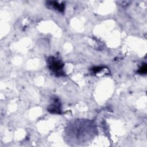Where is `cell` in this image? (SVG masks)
<instances>
[{
    "instance_id": "1",
    "label": "cell",
    "mask_w": 147,
    "mask_h": 147,
    "mask_svg": "<svg viewBox=\"0 0 147 147\" xmlns=\"http://www.w3.org/2000/svg\"><path fill=\"white\" fill-rule=\"evenodd\" d=\"M47 62L48 68L55 75L57 76H65V72L63 71L64 64L59 59L50 56L47 59Z\"/></svg>"
},
{
    "instance_id": "2",
    "label": "cell",
    "mask_w": 147,
    "mask_h": 147,
    "mask_svg": "<svg viewBox=\"0 0 147 147\" xmlns=\"http://www.w3.org/2000/svg\"><path fill=\"white\" fill-rule=\"evenodd\" d=\"M48 111L51 113L61 114V104L59 100L57 99H54L53 102L48 106Z\"/></svg>"
},
{
    "instance_id": "3",
    "label": "cell",
    "mask_w": 147,
    "mask_h": 147,
    "mask_svg": "<svg viewBox=\"0 0 147 147\" xmlns=\"http://www.w3.org/2000/svg\"><path fill=\"white\" fill-rule=\"evenodd\" d=\"M47 5L51 6L53 9L57 10L59 12H63L65 9V5L64 3H59L57 1H48Z\"/></svg>"
},
{
    "instance_id": "4",
    "label": "cell",
    "mask_w": 147,
    "mask_h": 147,
    "mask_svg": "<svg viewBox=\"0 0 147 147\" xmlns=\"http://www.w3.org/2000/svg\"><path fill=\"white\" fill-rule=\"evenodd\" d=\"M147 71V67L146 64H145L144 65H142L137 71L138 74H145Z\"/></svg>"
}]
</instances>
